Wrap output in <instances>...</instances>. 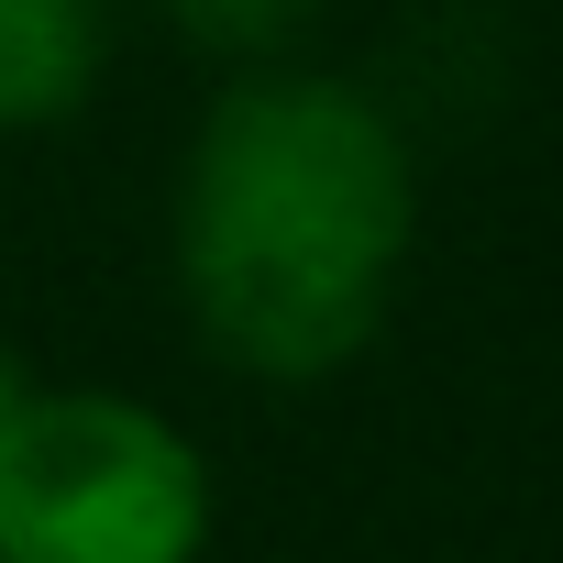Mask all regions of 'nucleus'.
<instances>
[{
	"mask_svg": "<svg viewBox=\"0 0 563 563\" xmlns=\"http://www.w3.org/2000/svg\"><path fill=\"white\" fill-rule=\"evenodd\" d=\"M409 144L343 78H243L177 188V276L221 365L332 376L376 343L409 265Z\"/></svg>",
	"mask_w": 563,
	"mask_h": 563,
	"instance_id": "1",
	"label": "nucleus"
},
{
	"mask_svg": "<svg viewBox=\"0 0 563 563\" xmlns=\"http://www.w3.org/2000/svg\"><path fill=\"white\" fill-rule=\"evenodd\" d=\"M111 12L100 0H0V133L67 122L100 89Z\"/></svg>",
	"mask_w": 563,
	"mask_h": 563,
	"instance_id": "3",
	"label": "nucleus"
},
{
	"mask_svg": "<svg viewBox=\"0 0 563 563\" xmlns=\"http://www.w3.org/2000/svg\"><path fill=\"white\" fill-rule=\"evenodd\" d=\"M210 464L122 387H12L0 409V563H199Z\"/></svg>",
	"mask_w": 563,
	"mask_h": 563,
	"instance_id": "2",
	"label": "nucleus"
},
{
	"mask_svg": "<svg viewBox=\"0 0 563 563\" xmlns=\"http://www.w3.org/2000/svg\"><path fill=\"white\" fill-rule=\"evenodd\" d=\"M12 387H23V376H12V365H0V409H12Z\"/></svg>",
	"mask_w": 563,
	"mask_h": 563,
	"instance_id": "5",
	"label": "nucleus"
},
{
	"mask_svg": "<svg viewBox=\"0 0 563 563\" xmlns=\"http://www.w3.org/2000/svg\"><path fill=\"white\" fill-rule=\"evenodd\" d=\"M155 12H166L188 45H210V56H276L321 0H155Z\"/></svg>",
	"mask_w": 563,
	"mask_h": 563,
	"instance_id": "4",
	"label": "nucleus"
}]
</instances>
